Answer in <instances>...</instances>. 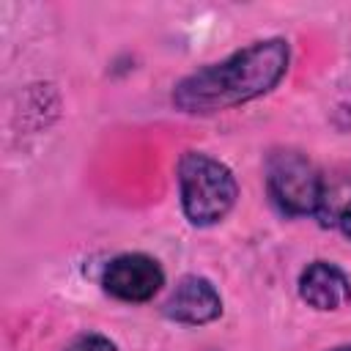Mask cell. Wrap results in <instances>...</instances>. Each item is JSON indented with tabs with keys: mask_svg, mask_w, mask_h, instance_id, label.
Returning a JSON list of instances; mask_svg holds the SVG:
<instances>
[{
	"mask_svg": "<svg viewBox=\"0 0 351 351\" xmlns=\"http://www.w3.org/2000/svg\"><path fill=\"white\" fill-rule=\"evenodd\" d=\"M288 71V44L282 38L255 41L219 63H208L184 77L173 90V104L192 115L219 112L269 93Z\"/></svg>",
	"mask_w": 351,
	"mask_h": 351,
	"instance_id": "1",
	"label": "cell"
},
{
	"mask_svg": "<svg viewBox=\"0 0 351 351\" xmlns=\"http://www.w3.org/2000/svg\"><path fill=\"white\" fill-rule=\"evenodd\" d=\"M181 208L192 225H214L228 217L236 203V178L214 156L186 151L178 162Z\"/></svg>",
	"mask_w": 351,
	"mask_h": 351,
	"instance_id": "2",
	"label": "cell"
},
{
	"mask_svg": "<svg viewBox=\"0 0 351 351\" xmlns=\"http://www.w3.org/2000/svg\"><path fill=\"white\" fill-rule=\"evenodd\" d=\"M266 189L285 217L318 214L326 181L299 151H274L266 162Z\"/></svg>",
	"mask_w": 351,
	"mask_h": 351,
	"instance_id": "3",
	"label": "cell"
},
{
	"mask_svg": "<svg viewBox=\"0 0 351 351\" xmlns=\"http://www.w3.org/2000/svg\"><path fill=\"white\" fill-rule=\"evenodd\" d=\"M101 285L110 296L121 302H148L165 285V271L154 258L140 252H126L107 263L101 274Z\"/></svg>",
	"mask_w": 351,
	"mask_h": 351,
	"instance_id": "4",
	"label": "cell"
},
{
	"mask_svg": "<svg viewBox=\"0 0 351 351\" xmlns=\"http://www.w3.org/2000/svg\"><path fill=\"white\" fill-rule=\"evenodd\" d=\"M219 313H222V299L217 288L208 280L195 277V274L184 277L165 302V315L178 324H189V326L208 324L219 318Z\"/></svg>",
	"mask_w": 351,
	"mask_h": 351,
	"instance_id": "5",
	"label": "cell"
},
{
	"mask_svg": "<svg viewBox=\"0 0 351 351\" xmlns=\"http://www.w3.org/2000/svg\"><path fill=\"white\" fill-rule=\"evenodd\" d=\"M299 296L315 310H337L351 299V282L337 266L315 261L299 277Z\"/></svg>",
	"mask_w": 351,
	"mask_h": 351,
	"instance_id": "6",
	"label": "cell"
},
{
	"mask_svg": "<svg viewBox=\"0 0 351 351\" xmlns=\"http://www.w3.org/2000/svg\"><path fill=\"white\" fill-rule=\"evenodd\" d=\"M318 217H329L332 222H337L343 228V233L351 239V192L346 186H340V195H329L324 189V203H321V211Z\"/></svg>",
	"mask_w": 351,
	"mask_h": 351,
	"instance_id": "7",
	"label": "cell"
},
{
	"mask_svg": "<svg viewBox=\"0 0 351 351\" xmlns=\"http://www.w3.org/2000/svg\"><path fill=\"white\" fill-rule=\"evenodd\" d=\"M63 351H118V346H115L110 337H104V335L88 332V335L74 337Z\"/></svg>",
	"mask_w": 351,
	"mask_h": 351,
	"instance_id": "8",
	"label": "cell"
},
{
	"mask_svg": "<svg viewBox=\"0 0 351 351\" xmlns=\"http://www.w3.org/2000/svg\"><path fill=\"white\" fill-rule=\"evenodd\" d=\"M332 351H351V346H340V348H332Z\"/></svg>",
	"mask_w": 351,
	"mask_h": 351,
	"instance_id": "9",
	"label": "cell"
}]
</instances>
